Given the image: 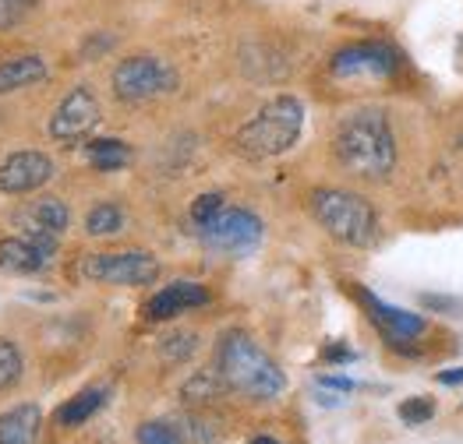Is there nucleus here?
<instances>
[{
	"label": "nucleus",
	"mask_w": 463,
	"mask_h": 444,
	"mask_svg": "<svg viewBox=\"0 0 463 444\" xmlns=\"http://www.w3.org/2000/svg\"><path fill=\"white\" fill-rule=\"evenodd\" d=\"M333 145H336L340 166L361 180H386L396 170V138L383 110L368 106L344 116Z\"/></svg>",
	"instance_id": "f257e3e1"
},
{
	"label": "nucleus",
	"mask_w": 463,
	"mask_h": 444,
	"mask_svg": "<svg viewBox=\"0 0 463 444\" xmlns=\"http://www.w3.org/2000/svg\"><path fill=\"white\" fill-rule=\"evenodd\" d=\"M216 374H220L223 388H231L244 399H255V402L276 399L287 388V377H283V370L276 367V360L241 328H233V332L220 338V346H216Z\"/></svg>",
	"instance_id": "f03ea898"
},
{
	"label": "nucleus",
	"mask_w": 463,
	"mask_h": 444,
	"mask_svg": "<svg viewBox=\"0 0 463 444\" xmlns=\"http://www.w3.org/2000/svg\"><path fill=\"white\" fill-rule=\"evenodd\" d=\"M315 222L347 247H372L379 240V216L375 208L344 187H315L308 198Z\"/></svg>",
	"instance_id": "7ed1b4c3"
},
{
	"label": "nucleus",
	"mask_w": 463,
	"mask_h": 444,
	"mask_svg": "<svg viewBox=\"0 0 463 444\" xmlns=\"http://www.w3.org/2000/svg\"><path fill=\"white\" fill-rule=\"evenodd\" d=\"M305 127V106L294 96H276L237 131V148L248 159H272L298 145Z\"/></svg>",
	"instance_id": "20e7f679"
},
{
	"label": "nucleus",
	"mask_w": 463,
	"mask_h": 444,
	"mask_svg": "<svg viewBox=\"0 0 463 444\" xmlns=\"http://www.w3.org/2000/svg\"><path fill=\"white\" fill-rule=\"evenodd\" d=\"M110 85H114V96L120 103H149V99L177 92L181 74L163 57L138 53V57H128L117 64L110 74Z\"/></svg>",
	"instance_id": "39448f33"
},
{
	"label": "nucleus",
	"mask_w": 463,
	"mask_h": 444,
	"mask_svg": "<svg viewBox=\"0 0 463 444\" xmlns=\"http://www.w3.org/2000/svg\"><path fill=\"white\" fill-rule=\"evenodd\" d=\"M78 272L99 286H153L159 279V261L146 251H120V254H85Z\"/></svg>",
	"instance_id": "423d86ee"
},
{
	"label": "nucleus",
	"mask_w": 463,
	"mask_h": 444,
	"mask_svg": "<svg viewBox=\"0 0 463 444\" xmlns=\"http://www.w3.org/2000/svg\"><path fill=\"white\" fill-rule=\"evenodd\" d=\"M262 219L255 216V212H248V208H220V216L213 222H205L202 229H198V236H202V244L205 247H213V251H220V254H231V258H244V254H251L259 244H262Z\"/></svg>",
	"instance_id": "0eeeda50"
},
{
	"label": "nucleus",
	"mask_w": 463,
	"mask_h": 444,
	"mask_svg": "<svg viewBox=\"0 0 463 444\" xmlns=\"http://www.w3.org/2000/svg\"><path fill=\"white\" fill-rule=\"evenodd\" d=\"M99 120H103V106H99L96 92L89 85H78L57 103V110L50 116V138L57 145H75L96 131Z\"/></svg>",
	"instance_id": "6e6552de"
},
{
	"label": "nucleus",
	"mask_w": 463,
	"mask_h": 444,
	"mask_svg": "<svg viewBox=\"0 0 463 444\" xmlns=\"http://www.w3.org/2000/svg\"><path fill=\"white\" fill-rule=\"evenodd\" d=\"M53 180V159L46 152H14L0 162V194H33Z\"/></svg>",
	"instance_id": "1a4fd4ad"
},
{
	"label": "nucleus",
	"mask_w": 463,
	"mask_h": 444,
	"mask_svg": "<svg viewBox=\"0 0 463 444\" xmlns=\"http://www.w3.org/2000/svg\"><path fill=\"white\" fill-rule=\"evenodd\" d=\"M333 74L340 78H354V74H375V78H386L400 68V53L386 46V42H354L344 46L340 53H333Z\"/></svg>",
	"instance_id": "9d476101"
},
{
	"label": "nucleus",
	"mask_w": 463,
	"mask_h": 444,
	"mask_svg": "<svg viewBox=\"0 0 463 444\" xmlns=\"http://www.w3.org/2000/svg\"><path fill=\"white\" fill-rule=\"evenodd\" d=\"M357 300L368 307V318L379 325V332L389 338V346H403V342L418 338L428 328L425 314H411L403 307H392V303L379 300V296L368 293V290H357Z\"/></svg>",
	"instance_id": "9b49d317"
},
{
	"label": "nucleus",
	"mask_w": 463,
	"mask_h": 444,
	"mask_svg": "<svg viewBox=\"0 0 463 444\" xmlns=\"http://www.w3.org/2000/svg\"><path fill=\"white\" fill-rule=\"evenodd\" d=\"M209 303V290L202 282H188V279H177L170 286H163L159 293L146 303V318L149 321H170L184 310H194V307H205Z\"/></svg>",
	"instance_id": "f8f14e48"
},
{
	"label": "nucleus",
	"mask_w": 463,
	"mask_h": 444,
	"mask_svg": "<svg viewBox=\"0 0 463 444\" xmlns=\"http://www.w3.org/2000/svg\"><path fill=\"white\" fill-rule=\"evenodd\" d=\"M50 254L39 251L29 236H7L0 240V272H11V275H36L50 264Z\"/></svg>",
	"instance_id": "ddd939ff"
},
{
	"label": "nucleus",
	"mask_w": 463,
	"mask_h": 444,
	"mask_svg": "<svg viewBox=\"0 0 463 444\" xmlns=\"http://www.w3.org/2000/svg\"><path fill=\"white\" fill-rule=\"evenodd\" d=\"M39 427H43V409L36 402L0 412V444H36Z\"/></svg>",
	"instance_id": "4468645a"
},
{
	"label": "nucleus",
	"mask_w": 463,
	"mask_h": 444,
	"mask_svg": "<svg viewBox=\"0 0 463 444\" xmlns=\"http://www.w3.org/2000/svg\"><path fill=\"white\" fill-rule=\"evenodd\" d=\"M50 78V68L39 53H25V57H11L0 64V96L4 92H18V88H29Z\"/></svg>",
	"instance_id": "2eb2a0df"
},
{
	"label": "nucleus",
	"mask_w": 463,
	"mask_h": 444,
	"mask_svg": "<svg viewBox=\"0 0 463 444\" xmlns=\"http://www.w3.org/2000/svg\"><path fill=\"white\" fill-rule=\"evenodd\" d=\"M18 222H29V226H39V229L61 236V233L71 226V212H68V205H64L61 198H39V201H33V205L18 216Z\"/></svg>",
	"instance_id": "dca6fc26"
},
{
	"label": "nucleus",
	"mask_w": 463,
	"mask_h": 444,
	"mask_svg": "<svg viewBox=\"0 0 463 444\" xmlns=\"http://www.w3.org/2000/svg\"><path fill=\"white\" fill-rule=\"evenodd\" d=\"M107 388H85V392H78L75 399H68L64 406L57 409V423L61 427H81L85 420H92L99 409L107 406Z\"/></svg>",
	"instance_id": "f3484780"
},
{
	"label": "nucleus",
	"mask_w": 463,
	"mask_h": 444,
	"mask_svg": "<svg viewBox=\"0 0 463 444\" xmlns=\"http://www.w3.org/2000/svg\"><path fill=\"white\" fill-rule=\"evenodd\" d=\"M85 152H89V162L99 173H114L120 166H128V159H131V148L124 145L120 138H96V142L85 145Z\"/></svg>",
	"instance_id": "a211bd4d"
},
{
	"label": "nucleus",
	"mask_w": 463,
	"mask_h": 444,
	"mask_svg": "<svg viewBox=\"0 0 463 444\" xmlns=\"http://www.w3.org/2000/svg\"><path fill=\"white\" fill-rule=\"evenodd\" d=\"M124 229V212L110 205V201H103V205H96L92 212H89V219H85V233L89 236H114Z\"/></svg>",
	"instance_id": "6ab92c4d"
},
{
	"label": "nucleus",
	"mask_w": 463,
	"mask_h": 444,
	"mask_svg": "<svg viewBox=\"0 0 463 444\" xmlns=\"http://www.w3.org/2000/svg\"><path fill=\"white\" fill-rule=\"evenodd\" d=\"M18 377H22V353H18L14 342L0 338V392L11 388Z\"/></svg>",
	"instance_id": "aec40b11"
},
{
	"label": "nucleus",
	"mask_w": 463,
	"mask_h": 444,
	"mask_svg": "<svg viewBox=\"0 0 463 444\" xmlns=\"http://www.w3.org/2000/svg\"><path fill=\"white\" fill-rule=\"evenodd\" d=\"M220 384H223V381H220V374H216V370H202V374H194L192 381L184 384V392H181V395H184L188 402H198V399H213V392H216Z\"/></svg>",
	"instance_id": "412c9836"
},
{
	"label": "nucleus",
	"mask_w": 463,
	"mask_h": 444,
	"mask_svg": "<svg viewBox=\"0 0 463 444\" xmlns=\"http://www.w3.org/2000/svg\"><path fill=\"white\" fill-rule=\"evenodd\" d=\"M135 438H138V444H184V441H181V434H177L170 423H163V420L142 423Z\"/></svg>",
	"instance_id": "4be33fe9"
},
{
	"label": "nucleus",
	"mask_w": 463,
	"mask_h": 444,
	"mask_svg": "<svg viewBox=\"0 0 463 444\" xmlns=\"http://www.w3.org/2000/svg\"><path fill=\"white\" fill-rule=\"evenodd\" d=\"M39 7V0H0V29H14Z\"/></svg>",
	"instance_id": "5701e85b"
},
{
	"label": "nucleus",
	"mask_w": 463,
	"mask_h": 444,
	"mask_svg": "<svg viewBox=\"0 0 463 444\" xmlns=\"http://www.w3.org/2000/svg\"><path fill=\"white\" fill-rule=\"evenodd\" d=\"M194 349H198V335H192V332H181V335L163 338V356H166V360H174V364L188 360Z\"/></svg>",
	"instance_id": "b1692460"
},
{
	"label": "nucleus",
	"mask_w": 463,
	"mask_h": 444,
	"mask_svg": "<svg viewBox=\"0 0 463 444\" xmlns=\"http://www.w3.org/2000/svg\"><path fill=\"white\" fill-rule=\"evenodd\" d=\"M220 208H223V194H202V198H194L192 205V222L202 229L205 222H213L220 216Z\"/></svg>",
	"instance_id": "393cba45"
},
{
	"label": "nucleus",
	"mask_w": 463,
	"mask_h": 444,
	"mask_svg": "<svg viewBox=\"0 0 463 444\" xmlns=\"http://www.w3.org/2000/svg\"><path fill=\"white\" fill-rule=\"evenodd\" d=\"M431 416H435L431 399H407V402H400V420L411 423V427H421V423L431 420Z\"/></svg>",
	"instance_id": "a878e982"
},
{
	"label": "nucleus",
	"mask_w": 463,
	"mask_h": 444,
	"mask_svg": "<svg viewBox=\"0 0 463 444\" xmlns=\"http://www.w3.org/2000/svg\"><path fill=\"white\" fill-rule=\"evenodd\" d=\"M318 384H322V388H336V392H350V388H354V381H347V377H329V374H322Z\"/></svg>",
	"instance_id": "bb28decb"
},
{
	"label": "nucleus",
	"mask_w": 463,
	"mask_h": 444,
	"mask_svg": "<svg viewBox=\"0 0 463 444\" xmlns=\"http://www.w3.org/2000/svg\"><path fill=\"white\" fill-rule=\"evenodd\" d=\"M439 384H463V367L442 370V374H439Z\"/></svg>",
	"instance_id": "cd10ccee"
},
{
	"label": "nucleus",
	"mask_w": 463,
	"mask_h": 444,
	"mask_svg": "<svg viewBox=\"0 0 463 444\" xmlns=\"http://www.w3.org/2000/svg\"><path fill=\"white\" fill-rule=\"evenodd\" d=\"M326 356L329 360H354V353H347V349H326Z\"/></svg>",
	"instance_id": "c85d7f7f"
},
{
	"label": "nucleus",
	"mask_w": 463,
	"mask_h": 444,
	"mask_svg": "<svg viewBox=\"0 0 463 444\" xmlns=\"http://www.w3.org/2000/svg\"><path fill=\"white\" fill-rule=\"evenodd\" d=\"M248 444H279V441H276V438H266V434H262V438H251Z\"/></svg>",
	"instance_id": "c756f323"
}]
</instances>
